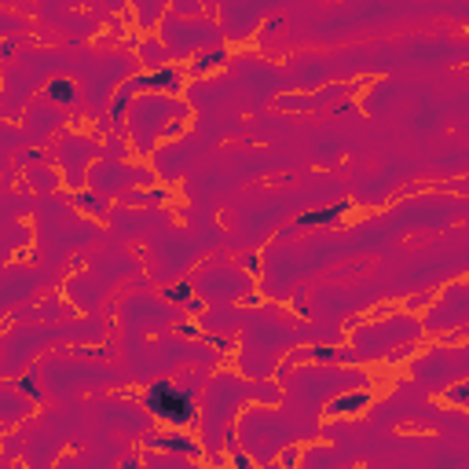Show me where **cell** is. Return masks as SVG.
Instances as JSON below:
<instances>
[{"label": "cell", "instance_id": "obj_13", "mask_svg": "<svg viewBox=\"0 0 469 469\" xmlns=\"http://www.w3.org/2000/svg\"><path fill=\"white\" fill-rule=\"evenodd\" d=\"M227 455H231V465H234V469H257V462H253L239 443H234V429L227 433Z\"/></svg>", "mask_w": 469, "mask_h": 469}, {"label": "cell", "instance_id": "obj_8", "mask_svg": "<svg viewBox=\"0 0 469 469\" xmlns=\"http://www.w3.org/2000/svg\"><path fill=\"white\" fill-rule=\"evenodd\" d=\"M147 443H151V447H162V451H183V455H198V443L191 440L187 433H180V429L165 433V436H151Z\"/></svg>", "mask_w": 469, "mask_h": 469}, {"label": "cell", "instance_id": "obj_15", "mask_svg": "<svg viewBox=\"0 0 469 469\" xmlns=\"http://www.w3.org/2000/svg\"><path fill=\"white\" fill-rule=\"evenodd\" d=\"M125 198L129 202H169V191H132Z\"/></svg>", "mask_w": 469, "mask_h": 469}, {"label": "cell", "instance_id": "obj_10", "mask_svg": "<svg viewBox=\"0 0 469 469\" xmlns=\"http://www.w3.org/2000/svg\"><path fill=\"white\" fill-rule=\"evenodd\" d=\"M352 209V202H337V205H330V209H323V213H305L301 220H297V227H315V224H337L345 213Z\"/></svg>", "mask_w": 469, "mask_h": 469}, {"label": "cell", "instance_id": "obj_9", "mask_svg": "<svg viewBox=\"0 0 469 469\" xmlns=\"http://www.w3.org/2000/svg\"><path fill=\"white\" fill-rule=\"evenodd\" d=\"M74 202H77V209H81V213H92L96 220H106V217H111V202L99 198L96 191H77Z\"/></svg>", "mask_w": 469, "mask_h": 469}, {"label": "cell", "instance_id": "obj_7", "mask_svg": "<svg viewBox=\"0 0 469 469\" xmlns=\"http://www.w3.org/2000/svg\"><path fill=\"white\" fill-rule=\"evenodd\" d=\"M140 59H143L147 74H154V70L169 67V52H165V45H162L158 37H143V45H140Z\"/></svg>", "mask_w": 469, "mask_h": 469}, {"label": "cell", "instance_id": "obj_1", "mask_svg": "<svg viewBox=\"0 0 469 469\" xmlns=\"http://www.w3.org/2000/svg\"><path fill=\"white\" fill-rule=\"evenodd\" d=\"M143 407L158 422H165L169 429H183V425H191L198 418L195 396L187 389H180V385H173V381H154V385L143 392Z\"/></svg>", "mask_w": 469, "mask_h": 469}, {"label": "cell", "instance_id": "obj_21", "mask_svg": "<svg viewBox=\"0 0 469 469\" xmlns=\"http://www.w3.org/2000/svg\"><path fill=\"white\" fill-rule=\"evenodd\" d=\"M11 469H23V465H11Z\"/></svg>", "mask_w": 469, "mask_h": 469}, {"label": "cell", "instance_id": "obj_11", "mask_svg": "<svg viewBox=\"0 0 469 469\" xmlns=\"http://www.w3.org/2000/svg\"><path fill=\"white\" fill-rule=\"evenodd\" d=\"M74 96H77V89H74L70 77H55V81L48 84V99H52V103H70Z\"/></svg>", "mask_w": 469, "mask_h": 469}, {"label": "cell", "instance_id": "obj_17", "mask_svg": "<svg viewBox=\"0 0 469 469\" xmlns=\"http://www.w3.org/2000/svg\"><path fill=\"white\" fill-rule=\"evenodd\" d=\"M436 301V293H422V297H414V301H403V308L407 312H422V308H429Z\"/></svg>", "mask_w": 469, "mask_h": 469}, {"label": "cell", "instance_id": "obj_6", "mask_svg": "<svg viewBox=\"0 0 469 469\" xmlns=\"http://www.w3.org/2000/svg\"><path fill=\"white\" fill-rule=\"evenodd\" d=\"M143 89H147V74H136L132 81H125V84H121V92H118V96H114V103H111V118H114V121H121V118H125V111H129V103H132V99H140V92H143Z\"/></svg>", "mask_w": 469, "mask_h": 469}, {"label": "cell", "instance_id": "obj_4", "mask_svg": "<svg viewBox=\"0 0 469 469\" xmlns=\"http://www.w3.org/2000/svg\"><path fill=\"white\" fill-rule=\"evenodd\" d=\"M183 84H187V74L180 70V67H173V62H169V67H162V70H154V74H147V92L151 96H180L183 92Z\"/></svg>", "mask_w": 469, "mask_h": 469}, {"label": "cell", "instance_id": "obj_20", "mask_svg": "<svg viewBox=\"0 0 469 469\" xmlns=\"http://www.w3.org/2000/svg\"><path fill=\"white\" fill-rule=\"evenodd\" d=\"M118 469H143V465H140V458H129V462H121Z\"/></svg>", "mask_w": 469, "mask_h": 469}, {"label": "cell", "instance_id": "obj_12", "mask_svg": "<svg viewBox=\"0 0 469 469\" xmlns=\"http://www.w3.org/2000/svg\"><path fill=\"white\" fill-rule=\"evenodd\" d=\"M440 400H443V403H451L455 411H462L465 403H469V385H465V381H455L451 389H440Z\"/></svg>", "mask_w": 469, "mask_h": 469}, {"label": "cell", "instance_id": "obj_3", "mask_svg": "<svg viewBox=\"0 0 469 469\" xmlns=\"http://www.w3.org/2000/svg\"><path fill=\"white\" fill-rule=\"evenodd\" d=\"M371 407V389H345V392H337L327 400V407H323V418H352L359 411H367Z\"/></svg>", "mask_w": 469, "mask_h": 469}, {"label": "cell", "instance_id": "obj_18", "mask_svg": "<svg viewBox=\"0 0 469 469\" xmlns=\"http://www.w3.org/2000/svg\"><path fill=\"white\" fill-rule=\"evenodd\" d=\"M18 389H23V392H26V396H30L33 403L40 400V389H37V381H33V374H26L23 381H18Z\"/></svg>", "mask_w": 469, "mask_h": 469}, {"label": "cell", "instance_id": "obj_5", "mask_svg": "<svg viewBox=\"0 0 469 469\" xmlns=\"http://www.w3.org/2000/svg\"><path fill=\"white\" fill-rule=\"evenodd\" d=\"M227 67V52L224 48H209V52H198L195 59H187L183 74L187 77H205V74H217Z\"/></svg>", "mask_w": 469, "mask_h": 469}, {"label": "cell", "instance_id": "obj_16", "mask_svg": "<svg viewBox=\"0 0 469 469\" xmlns=\"http://www.w3.org/2000/svg\"><path fill=\"white\" fill-rule=\"evenodd\" d=\"M187 297H191V283H176L165 290V301H187Z\"/></svg>", "mask_w": 469, "mask_h": 469}, {"label": "cell", "instance_id": "obj_19", "mask_svg": "<svg viewBox=\"0 0 469 469\" xmlns=\"http://www.w3.org/2000/svg\"><path fill=\"white\" fill-rule=\"evenodd\" d=\"M15 48H18V45H15V40H4V45H0V62H4V59H8V55H11Z\"/></svg>", "mask_w": 469, "mask_h": 469}, {"label": "cell", "instance_id": "obj_22", "mask_svg": "<svg viewBox=\"0 0 469 469\" xmlns=\"http://www.w3.org/2000/svg\"><path fill=\"white\" fill-rule=\"evenodd\" d=\"M0 70H4V62H0Z\"/></svg>", "mask_w": 469, "mask_h": 469}, {"label": "cell", "instance_id": "obj_2", "mask_svg": "<svg viewBox=\"0 0 469 469\" xmlns=\"http://www.w3.org/2000/svg\"><path fill=\"white\" fill-rule=\"evenodd\" d=\"M436 297H440V301H433L429 315H425V330H429V334H443V330L465 327V283L447 286Z\"/></svg>", "mask_w": 469, "mask_h": 469}, {"label": "cell", "instance_id": "obj_14", "mask_svg": "<svg viewBox=\"0 0 469 469\" xmlns=\"http://www.w3.org/2000/svg\"><path fill=\"white\" fill-rule=\"evenodd\" d=\"M301 465V447H283V455H279V469H297Z\"/></svg>", "mask_w": 469, "mask_h": 469}]
</instances>
